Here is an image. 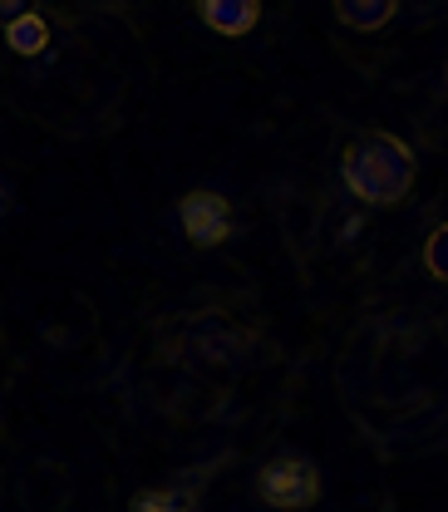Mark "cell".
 Wrapping results in <instances>:
<instances>
[{
  "label": "cell",
  "instance_id": "5b68a950",
  "mask_svg": "<svg viewBox=\"0 0 448 512\" xmlns=\"http://www.w3.org/2000/svg\"><path fill=\"white\" fill-rule=\"evenodd\" d=\"M202 20L217 35H247L261 20V5L256 0H202Z\"/></svg>",
  "mask_w": 448,
  "mask_h": 512
},
{
  "label": "cell",
  "instance_id": "3957f363",
  "mask_svg": "<svg viewBox=\"0 0 448 512\" xmlns=\"http://www.w3.org/2000/svg\"><path fill=\"white\" fill-rule=\"evenodd\" d=\"M178 227H183V237H188L192 247H202V252L207 247H222L232 237V202L212 188L188 192L178 202Z\"/></svg>",
  "mask_w": 448,
  "mask_h": 512
},
{
  "label": "cell",
  "instance_id": "30bf717a",
  "mask_svg": "<svg viewBox=\"0 0 448 512\" xmlns=\"http://www.w3.org/2000/svg\"><path fill=\"white\" fill-rule=\"evenodd\" d=\"M25 15H35V0H0V25L10 30L15 20H25Z\"/></svg>",
  "mask_w": 448,
  "mask_h": 512
},
{
  "label": "cell",
  "instance_id": "ba28073f",
  "mask_svg": "<svg viewBox=\"0 0 448 512\" xmlns=\"http://www.w3.org/2000/svg\"><path fill=\"white\" fill-rule=\"evenodd\" d=\"M5 40H10L15 55H40V50L50 45V25H45L40 15H25V20H15V25L5 30Z\"/></svg>",
  "mask_w": 448,
  "mask_h": 512
},
{
  "label": "cell",
  "instance_id": "6da1fadb",
  "mask_svg": "<svg viewBox=\"0 0 448 512\" xmlns=\"http://www.w3.org/2000/svg\"><path fill=\"white\" fill-rule=\"evenodd\" d=\"M340 178H345V188L355 192L360 202H370V207H394V202H404L409 188H414V153H409V143H399L394 133H365V138H355L350 143V153H345V163H340Z\"/></svg>",
  "mask_w": 448,
  "mask_h": 512
},
{
  "label": "cell",
  "instance_id": "7c38bea8",
  "mask_svg": "<svg viewBox=\"0 0 448 512\" xmlns=\"http://www.w3.org/2000/svg\"><path fill=\"white\" fill-rule=\"evenodd\" d=\"M444 79H448V69H444Z\"/></svg>",
  "mask_w": 448,
  "mask_h": 512
},
{
  "label": "cell",
  "instance_id": "52a82bcc",
  "mask_svg": "<svg viewBox=\"0 0 448 512\" xmlns=\"http://www.w3.org/2000/svg\"><path fill=\"white\" fill-rule=\"evenodd\" d=\"M394 10H399V0H335V15L350 30H384L394 20Z\"/></svg>",
  "mask_w": 448,
  "mask_h": 512
},
{
  "label": "cell",
  "instance_id": "9c48e42d",
  "mask_svg": "<svg viewBox=\"0 0 448 512\" xmlns=\"http://www.w3.org/2000/svg\"><path fill=\"white\" fill-rule=\"evenodd\" d=\"M424 266H429L434 281H448V222L429 232V242H424Z\"/></svg>",
  "mask_w": 448,
  "mask_h": 512
},
{
  "label": "cell",
  "instance_id": "277c9868",
  "mask_svg": "<svg viewBox=\"0 0 448 512\" xmlns=\"http://www.w3.org/2000/svg\"><path fill=\"white\" fill-rule=\"evenodd\" d=\"M192 345H197V355L202 360H217V365H237V355H242V330H232L222 316H202L197 320V330H192Z\"/></svg>",
  "mask_w": 448,
  "mask_h": 512
},
{
  "label": "cell",
  "instance_id": "8992f818",
  "mask_svg": "<svg viewBox=\"0 0 448 512\" xmlns=\"http://www.w3.org/2000/svg\"><path fill=\"white\" fill-rule=\"evenodd\" d=\"M128 512H197V488L192 483H163V488H143Z\"/></svg>",
  "mask_w": 448,
  "mask_h": 512
},
{
  "label": "cell",
  "instance_id": "8fae6325",
  "mask_svg": "<svg viewBox=\"0 0 448 512\" xmlns=\"http://www.w3.org/2000/svg\"><path fill=\"white\" fill-rule=\"evenodd\" d=\"M0 207H5V188H0Z\"/></svg>",
  "mask_w": 448,
  "mask_h": 512
},
{
  "label": "cell",
  "instance_id": "7a4b0ae2",
  "mask_svg": "<svg viewBox=\"0 0 448 512\" xmlns=\"http://www.w3.org/2000/svg\"><path fill=\"white\" fill-rule=\"evenodd\" d=\"M256 498L271 512H306L316 508L320 498V468L306 458V453H271L252 478Z\"/></svg>",
  "mask_w": 448,
  "mask_h": 512
}]
</instances>
